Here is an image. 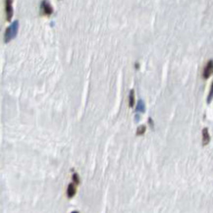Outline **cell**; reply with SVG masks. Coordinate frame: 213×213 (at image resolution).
<instances>
[{"label": "cell", "instance_id": "7c38bea8", "mask_svg": "<svg viewBox=\"0 0 213 213\" xmlns=\"http://www.w3.org/2000/svg\"><path fill=\"white\" fill-rule=\"evenodd\" d=\"M148 124H149V126H150V128H151L152 130L154 129V123H153L152 118H150V117L148 118Z\"/></svg>", "mask_w": 213, "mask_h": 213}, {"label": "cell", "instance_id": "ba28073f", "mask_svg": "<svg viewBox=\"0 0 213 213\" xmlns=\"http://www.w3.org/2000/svg\"><path fill=\"white\" fill-rule=\"evenodd\" d=\"M134 105H135V89H131L129 95V106L132 108Z\"/></svg>", "mask_w": 213, "mask_h": 213}, {"label": "cell", "instance_id": "52a82bcc", "mask_svg": "<svg viewBox=\"0 0 213 213\" xmlns=\"http://www.w3.org/2000/svg\"><path fill=\"white\" fill-rule=\"evenodd\" d=\"M136 112L137 113H145V103L143 99H140L137 101V107H136Z\"/></svg>", "mask_w": 213, "mask_h": 213}, {"label": "cell", "instance_id": "277c9868", "mask_svg": "<svg viewBox=\"0 0 213 213\" xmlns=\"http://www.w3.org/2000/svg\"><path fill=\"white\" fill-rule=\"evenodd\" d=\"M212 72H213V61L210 60V61H208V63L205 66V68H204V70H203L202 78L204 79V80H207V79L210 77V75L212 74Z\"/></svg>", "mask_w": 213, "mask_h": 213}, {"label": "cell", "instance_id": "6da1fadb", "mask_svg": "<svg viewBox=\"0 0 213 213\" xmlns=\"http://www.w3.org/2000/svg\"><path fill=\"white\" fill-rule=\"evenodd\" d=\"M18 31H19V21H14L7 27L5 34H4V41H5V43L10 42L12 39L15 38L16 35L18 34Z\"/></svg>", "mask_w": 213, "mask_h": 213}, {"label": "cell", "instance_id": "7a4b0ae2", "mask_svg": "<svg viewBox=\"0 0 213 213\" xmlns=\"http://www.w3.org/2000/svg\"><path fill=\"white\" fill-rule=\"evenodd\" d=\"M40 9L43 15L45 16H50L53 13V8L50 5L48 0H42L40 4Z\"/></svg>", "mask_w": 213, "mask_h": 213}, {"label": "cell", "instance_id": "4fadbf2b", "mask_svg": "<svg viewBox=\"0 0 213 213\" xmlns=\"http://www.w3.org/2000/svg\"><path fill=\"white\" fill-rule=\"evenodd\" d=\"M135 120H136V121L140 120V116H139V115H137V116H136V118H135Z\"/></svg>", "mask_w": 213, "mask_h": 213}, {"label": "cell", "instance_id": "5b68a950", "mask_svg": "<svg viewBox=\"0 0 213 213\" xmlns=\"http://www.w3.org/2000/svg\"><path fill=\"white\" fill-rule=\"evenodd\" d=\"M210 143V135L209 132H208L207 128H204L202 130V144L203 145H207Z\"/></svg>", "mask_w": 213, "mask_h": 213}, {"label": "cell", "instance_id": "8992f818", "mask_svg": "<svg viewBox=\"0 0 213 213\" xmlns=\"http://www.w3.org/2000/svg\"><path fill=\"white\" fill-rule=\"evenodd\" d=\"M76 192H77L76 186L72 183L69 184L68 188H67V196H68L69 198H74V195H76Z\"/></svg>", "mask_w": 213, "mask_h": 213}, {"label": "cell", "instance_id": "9c48e42d", "mask_svg": "<svg viewBox=\"0 0 213 213\" xmlns=\"http://www.w3.org/2000/svg\"><path fill=\"white\" fill-rule=\"evenodd\" d=\"M213 99V81L211 82V86H210V90H209V93H208V96H207V104H209L210 102L212 101Z\"/></svg>", "mask_w": 213, "mask_h": 213}, {"label": "cell", "instance_id": "3957f363", "mask_svg": "<svg viewBox=\"0 0 213 213\" xmlns=\"http://www.w3.org/2000/svg\"><path fill=\"white\" fill-rule=\"evenodd\" d=\"M13 0H5V13H6V20L11 21L13 17Z\"/></svg>", "mask_w": 213, "mask_h": 213}, {"label": "cell", "instance_id": "30bf717a", "mask_svg": "<svg viewBox=\"0 0 213 213\" xmlns=\"http://www.w3.org/2000/svg\"><path fill=\"white\" fill-rule=\"evenodd\" d=\"M145 131H147V127H145L144 125L140 126V127L137 128V136H143L144 134L145 133Z\"/></svg>", "mask_w": 213, "mask_h": 213}, {"label": "cell", "instance_id": "8fae6325", "mask_svg": "<svg viewBox=\"0 0 213 213\" xmlns=\"http://www.w3.org/2000/svg\"><path fill=\"white\" fill-rule=\"evenodd\" d=\"M72 179H73L74 183L76 184V185H80V184H81V179H80V176H79L78 173H76V172L73 173Z\"/></svg>", "mask_w": 213, "mask_h": 213}]
</instances>
